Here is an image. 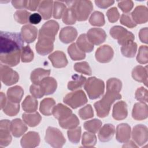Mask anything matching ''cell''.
I'll use <instances>...</instances> for the list:
<instances>
[{"label":"cell","instance_id":"60d3db41","mask_svg":"<svg viewBox=\"0 0 148 148\" xmlns=\"http://www.w3.org/2000/svg\"><path fill=\"white\" fill-rule=\"evenodd\" d=\"M2 110L5 114L9 116H14L20 111V105L18 103H14L8 100Z\"/></svg>","mask_w":148,"mask_h":148},{"label":"cell","instance_id":"9c48e42d","mask_svg":"<svg viewBox=\"0 0 148 148\" xmlns=\"http://www.w3.org/2000/svg\"><path fill=\"white\" fill-rule=\"evenodd\" d=\"M1 80L6 86H11L17 83L19 80L18 73L6 65H0Z\"/></svg>","mask_w":148,"mask_h":148},{"label":"cell","instance_id":"ee69618b","mask_svg":"<svg viewBox=\"0 0 148 148\" xmlns=\"http://www.w3.org/2000/svg\"><path fill=\"white\" fill-rule=\"evenodd\" d=\"M31 14V13L26 10L20 9L14 13V18L19 24H26L29 22V18Z\"/></svg>","mask_w":148,"mask_h":148},{"label":"cell","instance_id":"74e56055","mask_svg":"<svg viewBox=\"0 0 148 148\" xmlns=\"http://www.w3.org/2000/svg\"><path fill=\"white\" fill-rule=\"evenodd\" d=\"M68 53L71 58L74 61L82 60L86 57L85 53L82 51L75 43H72L68 47Z\"/></svg>","mask_w":148,"mask_h":148},{"label":"cell","instance_id":"e0dca14e","mask_svg":"<svg viewBox=\"0 0 148 148\" xmlns=\"http://www.w3.org/2000/svg\"><path fill=\"white\" fill-rule=\"evenodd\" d=\"M48 58L51 61L53 66L56 68H62L65 67L68 63L65 53L60 50L55 51L50 54Z\"/></svg>","mask_w":148,"mask_h":148},{"label":"cell","instance_id":"6125c7cd","mask_svg":"<svg viewBox=\"0 0 148 148\" xmlns=\"http://www.w3.org/2000/svg\"><path fill=\"white\" fill-rule=\"evenodd\" d=\"M42 16L39 13L31 14L29 18V22L32 24H38L42 20Z\"/></svg>","mask_w":148,"mask_h":148},{"label":"cell","instance_id":"7bdbcfd3","mask_svg":"<svg viewBox=\"0 0 148 148\" xmlns=\"http://www.w3.org/2000/svg\"><path fill=\"white\" fill-rule=\"evenodd\" d=\"M122 88V82L117 78H110L106 82V91L119 93Z\"/></svg>","mask_w":148,"mask_h":148},{"label":"cell","instance_id":"ac0fdd59","mask_svg":"<svg viewBox=\"0 0 148 148\" xmlns=\"http://www.w3.org/2000/svg\"><path fill=\"white\" fill-rule=\"evenodd\" d=\"M132 118L138 121L146 119L148 117L147 105L144 102H137L134 104L132 110Z\"/></svg>","mask_w":148,"mask_h":148},{"label":"cell","instance_id":"03108f58","mask_svg":"<svg viewBox=\"0 0 148 148\" xmlns=\"http://www.w3.org/2000/svg\"><path fill=\"white\" fill-rule=\"evenodd\" d=\"M125 144H124L123 146V147H138V145H135V143L132 140H129L127 142L125 143Z\"/></svg>","mask_w":148,"mask_h":148},{"label":"cell","instance_id":"5bb4252c","mask_svg":"<svg viewBox=\"0 0 148 148\" xmlns=\"http://www.w3.org/2000/svg\"><path fill=\"white\" fill-rule=\"evenodd\" d=\"M40 136L35 131H29L21 139V146L23 148H34L39 146L40 143Z\"/></svg>","mask_w":148,"mask_h":148},{"label":"cell","instance_id":"f1b7e54d","mask_svg":"<svg viewBox=\"0 0 148 148\" xmlns=\"http://www.w3.org/2000/svg\"><path fill=\"white\" fill-rule=\"evenodd\" d=\"M8 99L14 103H20L23 95V88L20 86H14L8 89L6 92Z\"/></svg>","mask_w":148,"mask_h":148},{"label":"cell","instance_id":"f35d334b","mask_svg":"<svg viewBox=\"0 0 148 148\" xmlns=\"http://www.w3.org/2000/svg\"><path fill=\"white\" fill-rule=\"evenodd\" d=\"M102 121L97 119H94L86 121L84 123V128L89 132L97 133L102 127Z\"/></svg>","mask_w":148,"mask_h":148},{"label":"cell","instance_id":"3957f363","mask_svg":"<svg viewBox=\"0 0 148 148\" xmlns=\"http://www.w3.org/2000/svg\"><path fill=\"white\" fill-rule=\"evenodd\" d=\"M121 98V95L120 93L106 91L103 97L99 101L94 103L97 116L100 118L108 116L109 114L112 103L116 100L120 99Z\"/></svg>","mask_w":148,"mask_h":148},{"label":"cell","instance_id":"836d02e7","mask_svg":"<svg viewBox=\"0 0 148 148\" xmlns=\"http://www.w3.org/2000/svg\"><path fill=\"white\" fill-rule=\"evenodd\" d=\"M38 101L34 97L27 95L23 102L21 106L24 111L27 113L35 112L38 109Z\"/></svg>","mask_w":148,"mask_h":148},{"label":"cell","instance_id":"bcb514c9","mask_svg":"<svg viewBox=\"0 0 148 148\" xmlns=\"http://www.w3.org/2000/svg\"><path fill=\"white\" fill-rule=\"evenodd\" d=\"M62 20L64 24L67 25H72L75 24L77 20L74 10L72 7L69 6L68 8H66L63 14Z\"/></svg>","mask_w":148,"mask_h":148},{"label":"cell","instance_id":"7c38bea8","mask_svg":"<svg viewBox=\"0 0 148 148\" xmlns=\"http://www.w3.org/2000/svg\"><path fill=\"white\" fill-rule=\"evenodd\" d=\"M10 121L8 120H1L0 121V146L6 147L12 142Z\"/></svg>","mask_w":148,"mask_h":148},{"label":"cell","instance_id":"8992f818","mask_svg":"<svg viewBox=\"0 0 148 148\" xmlns=\"http://www.w3.org/2000/svg\"><path fill=\"white\" fill-rule=\"evenodd\" d=\"M45 141L54 148L62 147L66 142V139L61 131L55 127H48L46 131Z\"/></svg>","mask_w":148,"mask_h":148},{"label":"cell","instance_id":"9a60e30c","mask_svg":"<svg viewBox=\"0 0 148 148\" xmlns=\"http://www.w3.org/2000/svg\"><path fill=\"white\" fill-rule=\"evenodd\" d=\"M131 134V128L127 123H121L116 127V140L121 143H125L130 140Z\"/></svg>","mask_w":148,"mask_h":148},{"label":"cell","instance_id":"30bf717a","mask_svg":"<svg viewBox=\"0 0 148 148\" xmlns=\"http://www.w3.org/2000/svg\"><path fill=\"white\" fill-rule=\"evenodd\" d=\"M131 135L133 140L138 146H142L147 142V127L143 124H137L133 127Z\"/></svg>","mask_w":148,"mask_h":148},{"label":"cell","instance_id":"ab89813d","mask_svg":"<svg viewBox=\"0 0 148 148\" xmlns=\"http://www.w3.org/2000/svg\"><path fill=\"white\" fill-rule=\"evenodd\" d=\"M88 21L91 25L95 27H102L105 23L103 14L99 11L94 12L91 14Z\"/></svg>","mask_w":148,"mask_h":148},{"label":"cell","instance_id":"f5cc1de1","mask_svg":"<svg viewBox=\"0 0 148 148\" xmlns=\"http://www.w3.org/2000/svg\"><path fill=\"white\" fill-rule=\"evenodd\" d=\"M135 98L139 102L147 103L148 101L147 90L143 87L138 88L135 93Z\"/></svg>","mask_w":148,"mask_h":148},{"label":"cell","instance_id":"4316f807","mask_svg":"<svg viewBox=\"0 0 148 148\" xmlns=\"http://www.w3.org/2000/svg\"><path fill=\"white\" fill-rule=\"evenodd\" d=\"M53 1L45 0L40 1L38 8V11L43 20H48L51 18L53 8Z\"/></svg>","mask_w":148,"mask_h":148},{"label":"cell","instance_id":"5b68a950","mask_svg":"<svg viewBox=\"0 0 148 148\" xmlns=\"http://www.w3.org/2000/svg\"><path fill=\"white\" fill-rule=\"evenodd\" d=\"M84 88L90 99H95L103 94L105 83L103 80L96 77H90L86 81Z\"/></svg>","mask_w":148,"mask_h":148},{"label":"cell","instance_id":"680465c9","mask_svg":"<svg viewBox=\"0 0 148 148\" xmlns=\"http://www.w3.org/2000/svg\"><path fill=\"white\" fill-rule=\"evenodd\" d=\"M94 2L96 5L101 9H106L114 3L113 0H95Z\"/></svg>","mask_w":148,"mask_h":148},{"label":"cell","instance_id":"ba28073f","mask_svg":"<svg viewBox=\"0 0 148 148\" xmlns=\"http://www.w3.org/2000/svg\"><path fill=\"white\" fill-rule=\"evenodd\" d=\"M109 33L113 39H117L118 43L121 46L130 41H134L135 39V36L131 32L120 25L112 27Z\"/></svg>","mask_w":148,"mask_h":148},{"label":"cell","instance_id":"8d00e7d4","mask_svg":"<svg viewBox=\"0 0 148 148\" xmlns=\"http://www.w3.org/2000/svg\"><path fill=\"white\" fill-rule=\"evenodd\" d=\"M72 80L69 81L67 85L68 89L71 91H74L81 88L86 81V78L84 76L77 74L73 75L72 76Z\"/></svg>","mask_w":148,"mask_h":148},{"label":"cell","instance_id":"7402d4cb","mask_svg":"<svg viewBox=\"0 0 148 148\" xmlns=\"http://www.w3.org/2000/svg\"><path fill=\"white\" fill-rule=\"evenodd\" d=\"M21 51L17 50L8 54H0V61L1 63L8 65L9 66H15L20 62Z\"/></svg>","mask_w":148,"mask_h":148},{"label":"cell","instance_id":"1f68e13d","mask_svg":"<svg viewBox=\"0 0 148 148\" xmlns=\"http://www.w3.org/2000/svg\"><path fill=\"white\" fill-rule=\"evenodd\" d=\"M56 105L55 100L52 98H44L40 103L39 111L40 112L47 116L52 114L53 108Z\"/></svg>","mask_w":148,"mask_h":148},{"label":"cell","instance_id":"cb8c5ba5","mask_svg":"<svg viewBox=\"0 0 148 148\" xmlns=\"http://www.w3.org/2000/svg\"><path fill=\"white\" fill-rule=\"evenodd\" d=\"M28 130L24 121L20 119H14L10 122V131L13 136L19 138Z\"/></svg>","mask_w":148,"mask_h":148},{"label":"cell","instance_id":"d6986e66","mask_svg":"<svg viewBox=\"0 0 148 148\" xmlns=\"http://www.w3.org/2000/svg\"><path fill=\"white\" fill-rule=\"evenodd\" d=\"M20 34L24 42L31 43L37 38L38 29L31 24H26L21 27Z\"/></svg>","mask_w":148,"mask_h":148},{"label":"cell","instance_id":"681fc988","mask_svg":"<svg viewBox=\"0 0 148 148\" xmlns=\"http://www.w3.org/2000/svg\"><path fill=\"white\" fill-rule=\"evenodd\" d=\"M73 68L75 71L79 73L89 76L92 74L91 67L89 65L88 63L86 61H82L75 63Z\"/></svg>","mask_w":148,"mask_h":148},{"label":"cell","instance_id":"91938a15","mask_svg":"<svg viewBox=\"0 0 148 148\" xmlns=\"http://www.w3.org/2000/svg\"><path fill=\"white\" fill-rule=\"evenodd\" d=\"M139 38L141 42L147 44L148 43V28L145 27L140 29L139 32Z\"/></svg>","mask_w":148,"mask_h":148},{"label":"cell","instance_id":"83f0119b","mask_svg":"<svg viewBox=\"0 0 148 148\" xmlns=\"http://www.w3.org/2000/svg\"><path fill=\"white\" fill-rule=\"evenodd\" d=\"M52 114L57 120H62L70 116L72 114V111L68 107L60 103L54 106Z\"/></svg>","mask_w":148,"mask_h":148},{"label":"cell","instance_id":"9f6ffc18","mask_svg":"<svg viewBox=\"0 0 148 148\" xmlns=\"http://www.w3.org/2000/svg\"><path fill=\"white\" fill-rule=\"evenodd\" d=\"M29 92L35 98H40L45 95L43 91L39 84H32L30 86Z\"/></svg>","mask_w":148,"mask_h":148},{"label":"cell","instance_id":"484cf974","mask_svg":"<svg viewBox=\"0 0 148 148\" xmlns=\"http://www.w3.org/2000/svg\"><path fill=\"white\" fill-rule=\"evenodd\" d=\"M43 91L45 95H49L53 94L57 87V82L53 77H46L44 78L39 84Z\"/></svg>","mask_w":148,"mask_h":148},{"label":"cell","instance_id":"4dcf8cb0","mask_svg":"<svg viewBox=\"0 0 148 148\" xmlns=\"http://www.w3.org/2000/svg\"><path fill=\"white\" fill-rule=\"evenodd\" d=\"M50 74V70L38 68L35 69L31 73L30 79L33 84H39L40 82Z\"/></svg>","mask_w":148,"mask_h":148},{"label":"cell","instance_id":"7a4b0ae2","mask_svg":"<svg viewBox=\"0 0 148 148\" xmlns=\"http://www.w3.org/2000/svg\"><path fill=\"white\" fill-rule=\"evenodd\" d=\"M24 40L21 34L0 32V54H8L22 49Z\"/></svg>","mask_w":148,"mask_h":148},{"label":"cell","instance_id":"c3c4849f","mask_svg":"<svg viewBox=\"0 0 148 148\" xmlns=\"http://www.w3.org/2000/svg\"><path fill=\"white\" fill-rule=\"evenodd\" d=\"M136 61L140 64H146L148 62V47L146 45H141L138 50Z\"/></svg>","mask_w":148,"mask_h":148},{"label":"cell","instance_id":"6da1fadb","mask_svg":"<svg viewBox=\"0 0 148 148\" xmlns=\"http://www.w3.org/2000/svg\"><path fill=\"white\" fill-rule=\"evenodd\" d=\"M58 30L59 24L53 20L42 25L39 31L38 42L35 46V49L39 54L46 56L53 50L55 36Z\"/></svg>","mask_w":148,"mask_h":148},{"label":"cell","instance_id":"f546056e","mask_svg":"<svg viewBox=\"0 0 148 148\" xmlns=\"http://www.w3.org/2000/svg\"><path fill=\"white\" fill-rule=\"evenodd\" d=\"M22 118L24 123L31 127L37 126L42 120L41 116L37 112L33 113H24L22 114Z\"/></svg>","mask_w":148,"mask_h":148},{"label":"cell","instance_id":"603a6c76","mask_svg":"<svg viewBox=\"0 0 148 148\" xmlns=\"http://www.w3.org/2000/svg\"><path fill=\"white\" fill-rule=\"evenodd\" d=\"M115 133V127L112 124H105L99 130L98 137L102 142H107L110 140Z\"/></svg>","mask_w":148,"mask_h":148},{"label":"cell","instance_id":"44dd1931","mask_svg":"<svg viewBox=\"0 0 148 148\" xmlns=\"http://www.w3.org/2000/svg\"><path fill=\"white\" fill-rule=\"evenodd\" d=\"M128 116L127 105L125 102L120 101L117 102L113 107L112 117L117 121L125 119Z\"/></svg>","mask_w":148,"mask_h":148},{"label":"cell","instance_id":"e7e4bbea","mask_svg":"<svg viewBox=\"0 0 148 148\" xmlns=\"http://www.w3.org/2000/svg\"><path fill=\"white\" fill-rule=\"evenodd\" d=\"M0 97H1V109L2 110V109L4 108L5 105L6 103L7 100H6V95L3 92H1Z\"/></svg>","mask_w":148,"mask_h":148},{"label":"cell","instance_id":"b9f144b4","mask_svg":"<svg viewBox=\"0 0 148 148\" xmlns=\"http://www.w3.org/2000/svg\"><path fill=\"white\" fill-rule=\"evenodd\" d=\"M97 143L96 135L91 132H84L82 135V144L84 147H94Z\"/></svg>","mask_w":148,"mask_h":148},{"label":"cell","instance_id":"8fae6325","mask_svg":"<svg viewBox=\"0 0 148 148\" xmlns=\"http://www.w3.org/2000/svg\"><path fill=\"white\" fill-rule=\"evenodd\" d=\"M113 56L114 51L113 48L108 45L99 46L95 53L96 60L101 63L109 62L112 60Z\"/></svg>","mask_w":148,"mask_h":148},{"label":"cell","instance_id":"be15d7a7","mask_svg":"<svg viewBox=\"0 0 148 148\" xmlns=\"http://www.w3.org/2000/svg\"><path fill=\"white\" fill-rule=\"evenodd\" d=\"M40 1H28L27 9L31 11H35L38 8Z\"/></svg>","mask_w":148,"mask_h":148},{"label":"cell","instance_id":"6f0895ef","mask_svg":"<svg viewBox=\"0 0 148 148\" xmlns=\"http://www.w3.org/2000/svg\"><path fill=\"white\" fill-rule=\"evenodd\" d=\"M118 6L124 13L130 12L134 7V2L131 0L118 1Z\"/></svg>","mask_w":148,"mask_h":148},{"label":"cell","instance_id":"7dc6e473","mask_svg":"<svg viewBox=\"0 0 148 148\" xmlns=\"http://www.w3.org/2000/svg\"><path fill=\"white\" fill-rule=\"evenodd\" d=\"M82 130L80 127H77L73 129H70L67 131V136L69 140L73 143L77 144L79 142L81 138Z\"/></svg>","mask_w":148,"mask_h":148},{"label":"cell","instance_id":"f6af8a7d","mask_svg":"<svg viewBox=\"0 0 148 148\" xmlns=\"http://www.w3.org/2000/svg\"><path fill=\"white\" fill-rule=\"evenodd\" d=\"M66 9V7L65 3L60 1H54L53 3V17L56 19L61 18Z\"/></svg>","mask_w":148,"mask_h":148},{"label":"cell","instance_id":"d4e9b609","mask_svg":"<svg viewBox=\"0 0 148 148\" xmlns=\"http://www.w3.org/2000/svg\"><path fill=\"white\" fill-rule=\"evenodd\" d=\"M131 75L135 80L144 83V84L147 87L148 78L147 66L145 67L142 65L136 66L132 69Z\"/></svg>","mask_w":148,"mask_h":148},{"label":"cell","instance_id":"52a82bcc","mask_svg":"<svg viewBox=\"0 0 148 148\" xmlns=\"http://www.w3.org/2000/svg\"><path fill=\"white\" fill-rule=\"evenodd\" d=\"M87 101V96L82 90L68 93L63 98V102L74 109L83 106Z\"/></svg>","mask_w":148,"mask_h":148},{"label":"cell","instance_id":"2e32d148","mask_svg":"<svg viewBox=\"0 0 148 148\" xmlns=\"http://www.w3.org/2000/svg\"><path fill=\"white\" fill-rule=\"evenodd\" d=\"M131 15L136 24H145L148 21V9L145 6L139 5L135 8Z\"/></svg>","mask_w":148,"mask_h":148},{"label":"cell","instance_id":"f907efd6","mask_svg":"<svg viewBox=\"0 0 148 148\" xmlns=\"http://www.w3.org/2000/svg\"><path fill=\"white\" fill-rule=\"evenodd\" d=\"M34 58V53L29 45L23 47L21 51V60L23 62H30Z\"/></svg>","mask_w":148,"mask_h":148},{"label":"cell","instance_id":"11a10c76","mask_svg":"<svg viewBox=\"0 0 148 148\" xmlns=\"http://www.w3.org/2000/svg\"><path fill=\"white\" fill-rule=\"evenodd\" d=\"M106 16L110 23H113L119 20L120 18V13L116 7H113L108 10L106 12Z\"/></svg>","mask_w":148,"mask_h":148},{"label":"cell","instance_id":"4fadbf2b","mask_svg":"<svg viewBox=\"0 0 148 148\" xmlns=\"http://www.w3.org/2000/svg\"><path fill=\"white\" fill-rule=\"evenodd\" d=\"M87 36L89 41L94 45H99L103 43L107 35L105 31L99 28H92L88 29L87 33Z\"/></svg>","mask_w":148,"mask_h":148},{"label":"cell","instance_id":"94428289","mask_svg":"<svg viewBox=\"0 0 148 148\" xmlns=\"http://www.w3.org/2000/svg\"><path fill=\"white\" fill-rule=\"evenodd\" d=\"M12 4L16 9H23L26 8L28 4V1L27 0H18V1H12Z\"/></svg>","mask_w":148,"mask_h":148},{"label":"cell","instance_id":"816d5d0a","mask_svg":"<svg viewBox=\"0 0 148 148\" xmlns=\"http://www.w3.org/2000/svg\"><path fill=\"white\" fill-rule=\"evenodd\" d=\"M78 114L79 117L82 120H87L92 118L94 116V111L91 105L88 104L81 108L79 110Z\"/></svg>","mask_w":148,"mask_h":148},{"label":"cell","instance_id":"e575fe53","mask_svg":"<svg viewBox=\"0 0 148 148\" xmlns=\"http://www.w3.org/2000/svg\"><path fill=\"white\" fill-rule=\"evenodd\" d=\"M60 127L64 129H73L78 126L80 123L78 117L75 114H72L70 116L62 120H58Z\"/></svg>","mask_w":148,"mask_h":148},{"label":"cell","instance_id":"277c9868","mask_svg":"<svg viewBox=\"0 0 148 148\" xmlns=\"http://www.w3.org/2000/svg\"><path fill=\"white\" fill-rule=\"evenodd\" d=\"M74 10L76 20L79 21H84L87 20L93 9V5L91 1L79 0L65 2Z\"/></svg>","mask_w":148,"mask_h":148},{"label":"cell","instance_id":"d6a6232c","mask_svg":"<svg viewBox=\"0 0 148 148\" xmlns=\"http://www.w3.org/2000/svg\"><path fill=\"white\" fill-rule=\"evenodd\" d=\"M76 44L84 53H90L94 49V45L89 41L86 34H82L78 37Z\"/></svg>","mask_w":148,"mask_h":148},{"label":"cell","instance_id":"db71d44e","mask_svg":"<svg viewBox=\"0 0 148 148\" xmlns=\"http://www.w3.org/2000/svg\"><path fill=\"white\" fill-rule=\"evenodd\" d=\"M120 23L130 28L135 27L137 24L133 20L130 13H123L121 14L120 18Z\"/></svg>","mask_w":148,"mask_h":148},{"label":"cell","instance_id":"ffe728a7","mask_svg":"<svg viewBox=\"0 0 148 148\" xmlns=\"http://www.w3.org/2000/svg\"><path fill=\"white\" fill-rule=\"evenodd\" d=\"M77 36L76 29L73 27H65L62 28L59 34V39L63 43L68 44L73 42Z\"/></svg>","mask_w":148,"mask_h":148},{"label":"cell","instance_id":"d590c367","mask_svg":"<svg viewBox=\"0 0 148 148\" xmlns=\"http://www.w3.org/2000/svg\"><path fill=\"white\" fill-rule=\"evenodd\" d=\"M137 44L134 41H130L121 47V52L123 56L127 58H133L136 54Z\"/></svg>","mask_w":148,"mask_h":148}]
</instances>
